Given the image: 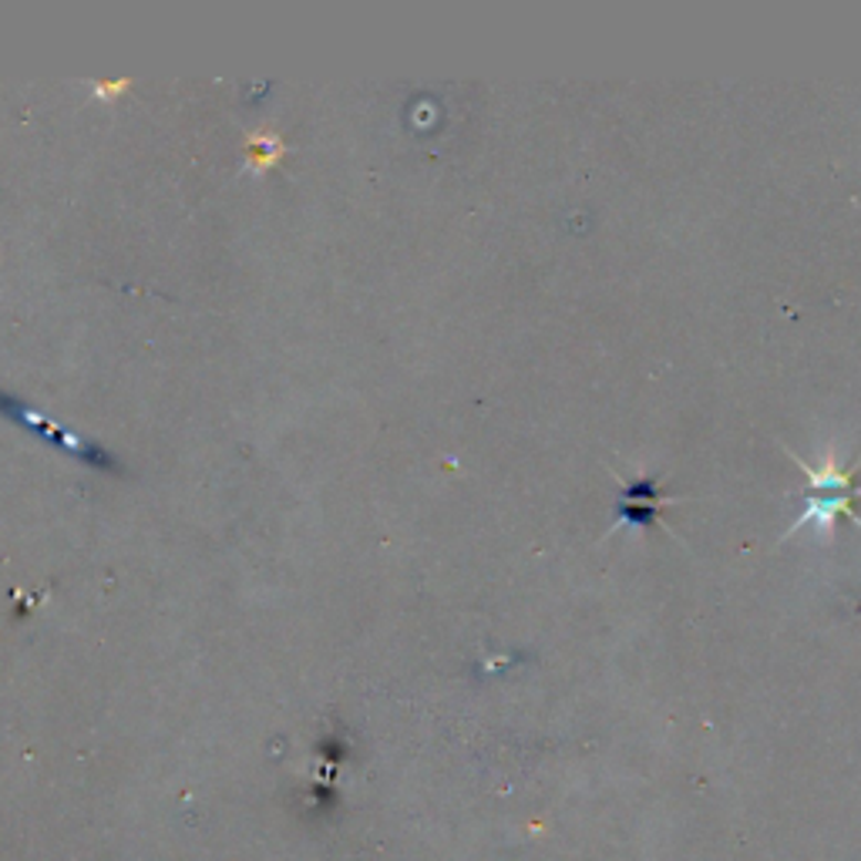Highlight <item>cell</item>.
I'll use <instances>...</instances> for the list:
<instances>
[{
    "label": "cell",
    "instance_id": "6da1fadb",
    "mask_svg": "<svg viewBox=\"0 0 861 861\" xmlns=\"http://www.w3.org/2000/svg\"><path fill=\"white\" fill-rule=\"evenodd\" d=\"M788 454H791V461L801 468V472L808 475L811 492L805 498V512L795 515V522H791V528L785 535H795L805 525H815L818 532H831L841 515H848V518H854L861 525V518L854 512V495H861V485L854 482V472L861 468V461L851 464V468H838L831 454H825L821 464H808L795 451H788Z\"/></svg>",
    "mask_w": 861,
    "mask_h": 861
},
{
    "label": "cell",
    "instance_id": "7a4b0ae2",
    "mask_svg": "<svg viewBox=\"0 0 861 861\" xmlns=\"http://www.w3.org/2000/svg\"><path fill=\"white\" fill-rule=\"evenodd\" d=\"M676 498L680 495H666L660 489V479H653V475L650 479H637V482H622V498L616 505V522L606 528V535H612L622 525H633V528L657 525L663 502H676Z\"/></svg>",
    "mask_w": 861,
    "mask_h": 861
}]
</instances>
